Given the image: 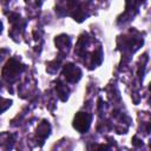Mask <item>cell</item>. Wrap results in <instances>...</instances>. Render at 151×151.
Listing matches in <instances>:
<instances>
[{
  "mask_svg": "<svg viewBox=\"0 0 151 151\" xmlns=\"http://www.w3.org/2000/svg\"><path fill=\"white\" fill-rule=\"evenodd\" d=\"M91 123V116L88 113L85 112H79L76 117H74V122H73V126L79 131V132H85Z\"/></svg>",
  "mask_w": 151,
  "mask_h": 151,
  "instance_id": "1",
  "label": "cell"
},
{
  "mask_svg": "<svg viewBox=\"0 0 151 151\" xmlns=\"http://www.w3.org/2000/svg\"><path fill=\"white\" fill-rule=\"evenodd\" d=\"M64 72H65V77L70 81H77L80 78V76H81L80 70L78 67H76L74 65H72V64L65 66V71Z\"/></svg>",
  "mask_w": 151,
  "mask_h": 151,
  "instance_id": "2",
  "label": "cell"
},
{
  "mask_svg": "<svg viewBox=\"0 0 151 151\" xmlns=\"http://www.w3.org/2000/svg\"><path fill=\"white\" fill-rule=\"evenodd\" d=\"M60 39H61V37H58V39H55V44H57V45H60V44H59V40H60ZM66 41H68V39H67V37H65V35H64L63 45H65V44H66ZM60 46H61V45H60ZM60 46H59V48H60Z\"/></svg>",
  "mask_w": 151,
  "mask_h": 151,
  "instance_id": "3",
  "label": "cell"
}]
</instances>
